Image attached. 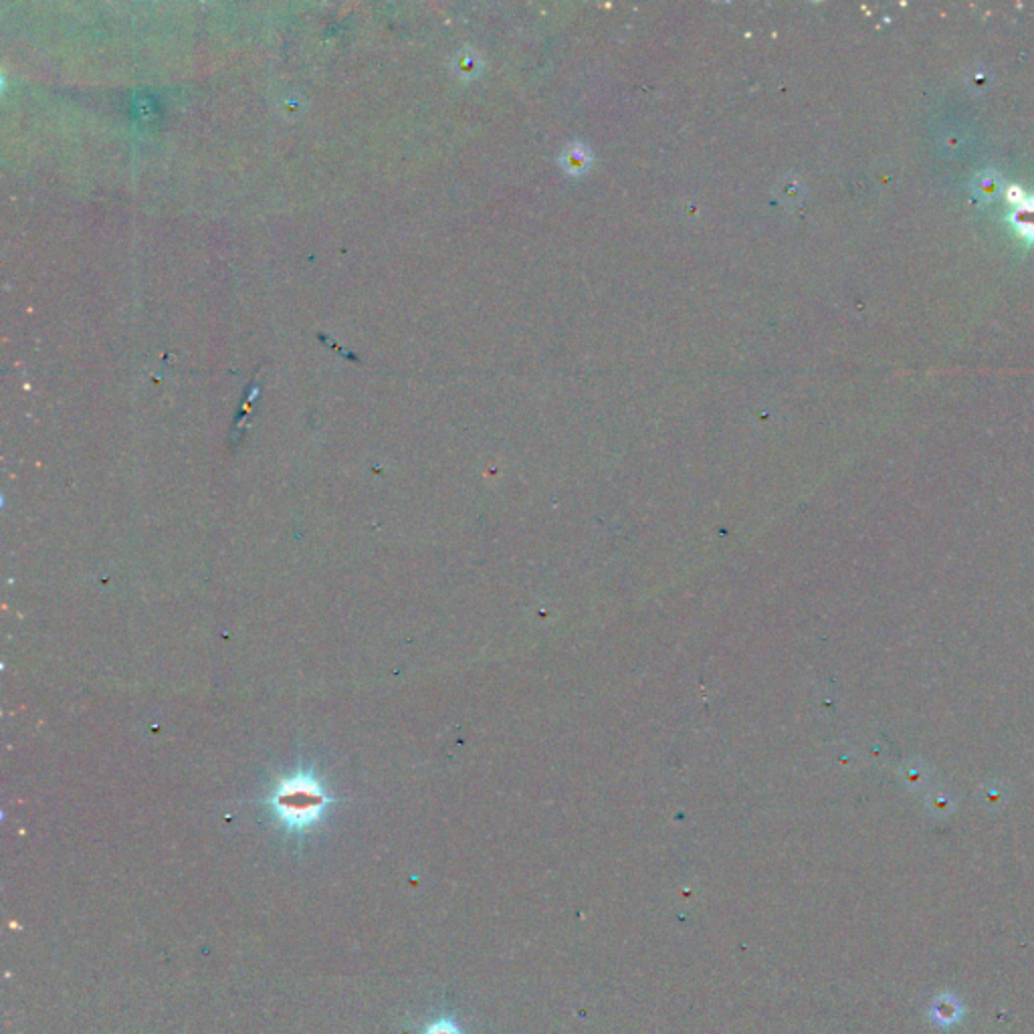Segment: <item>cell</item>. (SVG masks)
I'll return each instance as SVG.
<instances>
[{
	"mask_svg": "<svg viewBox=\"0 0 1034 1034\" xmlns=\"http://www.w3.org/2000/svg\"><path fill=\"white\" fill-rule=\"evenodd\" d=\"M423 1034H463V1030L458 1029V1024L450 1021V1018H439V1021L426 1026V1030Z\"/></svg>",
	"mask_w": 1034,
	"mask_h": 1034,
	"instance_id": "obj_2",
	"label": "cell"
},
{
	"mask_svg": "<svg viewBox=\"0 0 1034 1034\" xmlns=\"http://www.w3.org/2000/svg\"><path fill=\"white\" fill-rule=\"evenodd\" d=\"M263 804L287 833L306 835L328 816L336 796L312 764L299 761L291 772L279 776Z\"/></svg>",
	"mask_w": 1034,
	"mask_h": 1034,
	"instance_id": "obj_1",
	"label": "cell"
}]
</instances>
